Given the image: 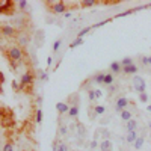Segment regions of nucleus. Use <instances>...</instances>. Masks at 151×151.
I'll return each mask as SVG.
<instances>
[{
	"mask_svg": "<svg viewBox=\"0 0 151 151\" xmlns=\"http://www.w3.org/2000/svg\"><path fill=\"white\" fill-rule=\"evenodd\" d=\"M150 64H151V56H150Z\"/></svg>",
	"mask_w": 151,
	"mask_h": 151,
	"instance_id": "obj_43",
	"label": "nucleus"
},
{
	"mask_svg": "<svg viewBox=\"0 0 151 151\" xmlns=\"http://www.w3.org/2000/svg\"><path fill=\"white\" fill-rule=\"evenodd\" d=\"M100 148H101V151H113V145H112L110 139H104L100 144Z\"/></svg>",
	"mask_w": 151,
	"mask_h": 151,
	"instance_id": "obj_8",
	"label": "nucleus"
},
{
	"mask_svg": "<svg viewBox=\"0 0 151 151\" xmlns=\"http://www.w3.org/2000/svg\"><path fill=\"white\" fill-rule=\"evenodd\" d=\"M83 44V38H76V40L70 44V48H76L77 45H82Z\"/></svg>",
	"mask_w": 151,
	"mask_h": 151,
	"instance_id": "obj_20",
	"label": "nucleus"
},
{
	"mask_svg": "<svg viewBox=\"0 0 151 151\" xmlns=\"http://www.w3.org/2000/svg\"><path fill=\"white\" fill-rule=\"evenodd\" d=\"M125 127H127V133H129V132H136V129H137V121H136V119H130V121H127Z\"/></svg>",
	"mask_w": 151,
	"mask_h": 151,
	"instance_id": "obj_12",
	"label": "nucleus"
},
{
	"mask_svg": "<svg viewBox=\"0 0 151 151\" xmlns=\"http://www.w3.org/2000/svg\"><path fill=\"white\" fill-rule=\"evenodd\" d=\"M68 115H70L71 118H77V116H79V106H77V104L71 106V107H70V112H68Z\"/></svg>",
	"mask_w": 151,
	"mask_h": 151,
	"instance_id": "obj_14",
	"label": "nucleus"
},
{
	"mask_svg": "<svg viewBox=\"0 0 151 151\" xmlns=\"http://www.w3.org/2000/svg\"><path fill=\"white\" fill-rule=\"evenodd\" d=\"M52 64H53V58H52V56H48V58H47V67H50Z\"/></svg>",
	"mask_w": 151,
	"mask_h": 151,
	"instance_id": "obj_38",
	"label": "nucleus"
},
{
	"mask_svg": "<svg viewBox=\"0 0 151 151\" xmlns=\"http://www.w3.org/2000/svg\"><path fill=\"white\" fill-rule=\"evenodd\" d=\"M137 137H139V136H137L136 132H129V133H127V137H125V141H127V144H132V145H133V144L136 142Z\"/></svg>",
	"mask_w": 151,
	"mask_h": 151,
	"instance_id": "obj_11",
	"label": "nucleus"
},
{
	"mask_svg": "<svg viewBox=\"0 0 151 151\" xmlns=\"http://www.w3.org/2000/svg\"><path fill=\"white\" fill-rule=\"evenodd\" d=\"M91 29H92V27H85V29H82V30L77 33V38H83L86 33H89V30H91Z\"/></svg>",
	"mask_w": 151,
	"mask_h": 151,
	"instance_id": "obj_25",
	"label": "nucleus"
},
{
	"mask_svg": "<svg viewBox=\"0 0 151 151\" xmlns=\"http://www.w3.org/2000/svg\"><path fill=\"white\" fill-rule=\"evenodd\" d=\"M32 83H33V76H32V73H26V74H23V76H21V80H20L21 89H23L24 86L32 85Z\"/></svg>",
	"mask_w": 151,
	"mask_h": 151,
	"instance_id": "obj_3",
	"label": "nucleus"
},
{
	"mask_svg": "<svg viewBox=\"0 0 151 151\" xmlns=\"http://www.w3.org/2000/svg\"><path fill=\"white\" fill-rule=\"evenodd\" d=\"M94 5H97L95 0H83V2H82V6H83V8H91V6H94Z\"/></svg>",
	"mask_w": 151,
	"mask_h": 151,
	"instance_id": "obj_22",
	"label": "nucleus"
},
{
	"mask_svg": "<svg viewBox=\"0 0 151 151\" xmlns=\"http://www.w3.org/2000/svg\"><path fill=\"white\" fill-rule=\"evenodd\" d=\"M121 71L124 74H134V73H137V65L133 64V65H129V67H122Z\"/></svg>",
	"mask_w": 151,
	"mask_h": 151,
	"instance_id": "obj_10",
	"label": "nucleus"
},
{
	"mask_svg": "<svg viewBox=\"0 0 151 151\" xmlns=\"http://www.w3.org/2000/svg\"><path fill=\"white\" fill-rule=\"evenodd\" d=\"M88 98H89L91 101H94V100L97 98V94H95V91H89V92H88Z\"/></svg>",
	"mask_w": 151,
	"mask_h": 151,
	"instance_id": "obj_32",
	"label": "nucleus"
},
{
	"mask_svg": "<svg viewBox=\"0 0 151 151\" xmlns=\"http://www.w3.org/2000/svg\"><path fill=\"white\" fill-rule=\"evenodd\" d=\"M134 62H133V59L132 58H124V59H121V67H129V65H133Z\"/></svg>",
	"mask_w": 151,
	"mask_h": 151,
	"instance_id": "obj_18",
	"label": "nucleus"
},
{
	"mask_svg": "<svg viewBox=\"0 0 151 151\" xmlns=\"http://www.w3.org/2000/svg\"><path fill=\"white\" fill-rule=\"evenodd\" d=\"M9 8H11V9L14 8V3H12L11 0H0V12H2V14L8 12Z\"/></svg>",
	"mask_w": 151,
	"mask_h": 151,
	"instance_id": "obj_6",
	"label": "nucleus"
},
{
	"mask_svg": "<svg viewBox=\"0 0 151 151\" xmlns=\"http://www.w3.org/2000/svg\"><path fill=\"white\" fill-rule=\"evenodd\" d=\"M147 110H148V112H151V104H150V106L147 107Z\"/></svg>",
	"mask_w": 151,
	"mask_h": 151,
	"instance_id": "obj_41",
	"label": "nucleus"
},
{
	"mask_svg": "<svg viewBox=\"0 0 151 151\" xmlns=\"http://www.w3.org/2000/svg\"><path fill=\"white\" fill-rule=\"evenodd\" d=\"M3 151H14V145L12 144H5L3 145Z\"/></svg>",
	"mask_w": 151,
	"mask_h": 151,
	"instance_id": "obj_33",
	"label": "nucleus"
},
{
	"mask_svg": "<svg viewBox=\"0 0 151 151\" xmlns=\"http://www.w3.org/2000/svg\"><path fill=\"white\" fill-rule=\"evenodd\" d=\"M142 64H144V65H150V58H147V56L142 58Z\"/></svg>",
	"mask_w": 151,
	"mask_h": 151,
	"instance_id": "obj_36",
	"label": "nucleus"
},
{
	"mask_svg": "<svg viewBox=\"0 0 151 151\" xmlns=\"http://www.w3.org/2000/svg\"><path fill=\"white\" fill-rule=\"evenodd\" d=\"M127 106H129V100L125 98V97H119V98L116 100V106H115V107H116V112L121 113Z\"/></svg>",
	"mask_w": 151,
	"mask_h": 151,
	"instance_id": "obj_5",
	"label": "nucleus"
},
{
	"mask_svg": "<svg viewBox=\"0 0 151 151\" xmlns=\"http://www.w3.org/2000/svg\"><path fill=\"white\" fill-rule=\"evenodd\" d=\"M121 119H122V121H125V122L130 121V119H133V116H132V112H129L127 109H124V110L121 112Z\"/></svg>",
	"mask_w": 151,
	"mask_h": 151,
	"instance_id": "obj_15",
	"label": "nucleus"
},
{
	"mask_svg": "<svg viewBox=\"0 0 151 151\" xmlns=\"http://www.w3.org/2000/svg\"><path fill=\"white\" fill-rule=\"evenodd\" d=\"M56 151H68L67 144H64V142H59V145H58V150H56Z\"/></svg>",
	"mask_w": 151,
	"mask_h": 151,
	"instance_id": "obj_30",
	"label": "nucleus"
},
{
	"mask_svg": "<svg viewBox=\"0 0 151 151\" xmlns=\"http://www.w3.org/2000/svg\"><path fill=\"white\" fill-rule=\"evenodd\" d=\"M112 83H113V76L109 73V74H106V77H104V83H103V85H109V86H112Z\"/></svg>",
	"mask_w": 151,
	"mask_h": 151,
	"instance_id": "obj_23",
	"label": "nucleus"
},
{
	"mask_svg": "<svg viewBox=\"0 0 151 151\" xmlns=\"http://www.w3.org/2000/svg\"><path fill=\"white\" fill-rule=\"evenodd\" d=\"M148 125H150V129H151V122H150V124H148Z\"/></svg>",
	"mask_w": 151,
	"mask_h": 151,
	"instance_id": "obj_42",
	"label": "nucleus"
},
{
	"mask_svg": "<svg viewBox=\"0 0 151 151\" xmlns=\"http://www.w3.org/2000/svg\"><path fill=\"white\" fill-rule=\"evenodd\" d=\"M104 77H106L104 73H98L94 77V80H95V83H104Z\"/></svg>",
	"mask_w": 151,
	"mask_h": 151,
	"instance_id": "obj_19",
	"label": "nucleus"
},
{
	"mask_svg": "<svg viewBox=\"0 0 151 151\" xmlns=\"http://www.w3.org/2000/svg\"><path fill=\"white\" fill-rule=\"evenodd\" d=\"M91 148H97V139H94V141L91 142Z\"/></svg>",
	"mask_w": 151,
	"mask_h": 151,
	"instance_id": "obj_39",
	"label": "nucleus"
},
{
	"mask_svg": "<svg viewBox=\"0 0 151 151\" xmlns=\"http://www.w3.org/2000/svg\"><path fill=\"white\" fill-rule=\"evenodd\" d=\"M70 107L71 106H68L67 103H56V109H58L59 113H68L70 112Z\"/></svg>",
	"mask_w": 151,
	"mask_h": 151,
	"instance_id": "obj_9",
	"label": "nucleus"
},
{
	"mask_svg": "<svg viewBox=\"0 0 151 151\" xmlns=\"http://www.w3.org/2000/svg\"><path fill=\"white\" fill-rule=\"evenodd\" d=\"M134 11H137V9H127V11H124V12H119V14H116V15H115V18H121V17H127V15L133 14Z\"/></svg>",
	"mask_w": 151,
	"mask_h": 151,
	"instance_id": "obj_17",
	"label": "nucleus"
},
{
	"mask_svg": "<svg viewBox=\"0 0 151 151\" xmlns=\"http://www.w3.org/2000/svg\"><path fill=\"white\" fill-rule=\"evenodd\" d=\"M8 55H9V58H11L12 60H21V58H23V52H21V48H20V47H17V45L11 47V48L8 50Z\"/></svg>",
	"mask_w": 151,
	"mask_h": 151,
	"instance_id": "obj_2",
	"label": "nucleus"
},
{
	"mask_svg": "<svg viewBox=\"0 0 151 151\" xmlns=\"http://www.w3.org/2000/svg\"><path fill=\"white\" fill-rule=\"evenodd\" d=\"M144 142H145V139H144L142 136H139V137L136 139V142L133 144V148H134V150H141V148L144 147Z\"/></svg>",
	"mask_w": 151,
	"mask_h": 151,
	"instance_id": "obj_16",
	"label": "nucleus"
},
{
	"mask_svg": "<svg viewBox=\"0 0 151 151\" xmlns=\"http://www.w3.org/2000/svg\"><path fill=\"white\" fill-rule=\"evenodd\" d=\"M95 94H97V98L101 97V91H100V89H95Z\"/></svg>",
	"mask_w": 151,
	"mask_h": 151,
	"instance_id": "obj_40",
	"label": "nucleus"
},
{
	"mask_svg": "<svg viewBox=\"0 0 151 151\" xmlns=\"http://www.w3.org/2000/svg\"><path fill=\"white\" fill-rule=\"evenodd\" d=\"M139 100H141L142 103H147L148 100H150V95L147 92H142V94H139Z\"/></svg>",
	"mask_w": 151,
	"mask_h": 151,
	"instance_id": "obj_27",
	"label": "nucleus"
},
{
	"mask_svg": "<svg viewBox=\"0 0 151 151\" xmlns=\"http://www.w3.org/2000/svg\"><path fill=\"white\" fill-rule=\"evenodd\" d=\"M12 88H14L15 91L21 89V86H20V82H17V80H12Z\"/></svg>",
	"mask_w": 151,
	"mask_h": 151,
	"instance_id": "obj_34",
	"label": "nucleus"
},
{
	"mask_svg": "<svg viewBox=\"0 0 151 151\" xmlns=\"http://www.w3.org/2000/svg\"><path fill=\"white\" fill-rule=\"evenodd\" d=\"M121 70H122V67H121V62H118V60H113L112 64H110V71H112V73H121Z\"/></svg>",
	"mask_w": 151,
	"mask_h": 151,
	"instance_id": "obj_13",
	"label": "nucleus"
},
{
	"mask_svg": "<svg viewBox=\"0 0 151 151\" xmlns=\"http://www.w3.org/2000/svg\"><path fill=\"white\" fill-rule=\"evenodd\" d=\"M60 44H62V40H56V41H55V44H53V52H58L59 47H60Z\"/></svg>",
	"mask_w": 151,
	"mask_h": 151,
	"instance_id": "obj_31",
	"label": "nucleus"
},
{
	"mask_svg": "<svg viewBox=\"0 0 151 151\" xmlns=\"http://www.w3.org/2000/svg\"><path fill=\"white\" fill-rule=\"evenodd\" d=\"M40 79H41V80H48V74L44 73V71H41V73H40Z\"/></svg>",
	"mask_w": 151,
	"mask_h": 151,
	"instance_id": "obj_35",
	"label": "nucleus"
},
{
	"mask_svg": "<svg viewBox=\"0 0 151 151\" xmlns=\"http://www.w3.org/2000/svg\"><path fill=\"white\" fill-rule=\"evenodd\" d=\"M109 21H110V20H103V21H100V23H95V24H92L91 27H92V29H98V27H103L104 24H107Z\"/></svg>",
	"mask_w": 151,
	"mask_h": 151,
	"instance_id": "obj_24",
	"label": "nucleus"
},
{
	"mask_svg": "<svg viewBox=\"0 0 151 151\" xmlns=\"http://www.w3.org/2000/svg\"><path fill=\"white\" fill-rule=\"evenodd\" d=\"M36 122H38V124L42 122V110H41V109L36 110Z\"/></svg>",
	"mask_w": 151,
	"mask_h": 151,
	"instance_id": "obj_28",
	"label": "nucleus"
},
{
	"mask_svg": "<svg viewBox=\"0 0 151 151\" xmlns=\"http://www.w3.org/2000/svg\"><path fill=\"white\" fill-rule=\"evenodd\" d=\"M133 89L136 92H139V94L145 92V89H147L145 79H142L141 76H134V77H133Z\"/></svg>",
	"mask_w": 151,
	"mask_h": 151,
	"instance_id": "obj_1",
	"label": "nucleus"
},
{
	"mask_svg": "<svg viewBox=\"0 0 151 151\" xmlns=\"http://www.w3.org/2000/svg\"><path fill=\"white\" fill-rule=\"evenodd\" d=\"M104 112H106V107L104 106H97L95 107V113H97V115H103Z\"/></svg>",
	"mask_w": 151,
	"mask_h": 151,
	"instance_id": "obj_29",
	"label": "nucleus"
},
{
	"mask_svg": "<svg viewBox=\"0 0 151 151\" xmlns=\"http://www.w3.org/2000/svg\"><path fill=\"white\" fill-rule=\"evenodd\" d=\"M2 33H3V36H12V35H15V29L12 27V26H9V24H3L2 26Z\"/></svg>",
	"mask_w": 151,
	"mask_h": 151,
	"instance_id": "obj_7",
	"label": "nucleus"
},
{
	"mask_svg": "<svg viewBox=\"0 0 151 151\" xmlns=\"http://www.w3.org/2000/svg\"><path fill=\"white\" fill-rule=\"evenodd\" d=\"M27 5H29V2H27V0H20V2H18V8H20L21 11H24V9H26V8H27Z\"/></svg>",
	"mask_w": 151,
	"mask_h": 151,
	"instance_id": "obj_26",
	"label": "nucleus"
},
{
	"mask_svg": "<svg viewBox=\"0 0 151 151\" xmlns=\"http://www.w3.org/2000/svg\"><path fill=\"white\" fill-rule=\"evenodd\" d=\"M52 11L55 12V14H64V12L67 11L65 2H55V3L52 5Z\"/></svg>",
	"mask_w": 151,
	"mask_h": 151,
	"instance_id": "obj_4",
	"label": "nucleus"
},
{
	"mask_svg": "<svg viewBox=\"0 0 151 151\" xmlns=\"http://www.w3.org/2000/svg\"><path fill=\"white\" fill-rule=\"evenodd\" d=\"M59 132H60V134H67V127H65V125H62V127L59 129Z\"/></svg>",
	"mask_w": 151,
	"mask_h": 151,
	"instance_id": "obj_37",
	"label": "nucleus"
},
{
	"mask_svg": "<svg viewBox=\"0 0 151 151\" xmlns=\"http://www.w3.org/2000/svg\"><path fill=\"white\" fill-rule=\"evenodd\" d=\"M18 42H20V45H26V44L29 42V38L24 35V33H21V35L18 36Z\"/></svg>",
	"mask_w": 151,
	"mask_h": 151,
	"instance_id": "obj_21",
	"label": "nucleus"
}]
</instances>
